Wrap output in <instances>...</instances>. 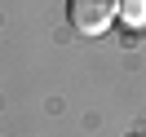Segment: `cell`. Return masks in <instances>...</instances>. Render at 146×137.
Returning a JSON list of instances; mask_svg holds the SVG:
<instances>
[{
  "mask_svg": "<svg viewBox=\"0 0 146 137\" xmlns=\"http://www.w3.org/2000/svg\"><path fill=\"white\" fill-rule=\"evenodd\" d=\"M119 18H124L128 27H142L146 22V0H124V5H119Z\"/></svg>",
  "mask_w": 146,
  "mask_h": 137,
  "instance_id": "obj_2",
  "label": "cell"
},
{
  "mask_svg": "<svg viewBox=\"0 0 146 137\" xmlns=\"http://www.w3.org/2000/svg\"><path fill=\"white\" fill-rule=\"evenodd\" d=\"M66 18H71V27L80 31V36L98 40V36H106V31L115 27L119 0H66Z\"/></svg>",
  "mask_w": 146,
  "mask_h": 137,
  "instance_id": "obj_1",
  "label": "cell"
}]
</instances>
